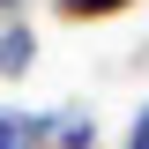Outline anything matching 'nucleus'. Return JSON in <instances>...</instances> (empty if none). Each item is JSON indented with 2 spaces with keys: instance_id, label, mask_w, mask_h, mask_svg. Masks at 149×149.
<instances>
[{
  "instance_id": "obj_1",
  "label": "nucleus",
  "mask_w": 149,
  "mask_h": 149,
  "mask_svg": "<svg viewBox=\"0 0 149 149\" xmlns=\"http://www.w3.org/2000/svg\"><path fill=\"white\" fill-rule=\"evenodd\" d=\"M52 127H60V104H52V112L0 104V149H52Z\"/></svg>"
},
{
  "instance_id": "obj_6",
  "label": "nucleus",
  "mask_w": 149,
  "mask_h": 149,
  "mask_svg": "<svg viewBox=\"0 0 149 149\" xmlns=\"http://www.w3.org/2000/svg\"><path fill=\"white\" fill-rule=\"evenodd\" d=\"M22 8H30V0H0V22H22Z\"/></svg>"
},
{
  "instance_id": "obj_3",
  "label": "nucleus",
  "mask_w": 149,
  "mask_h": 149,
  "mask_svg": "<svg viewBox=\"0 0 149 149\" xmlns=\"http://www.w3.org/2000/svg\"><path fill=\"white\" fill-rule=\"evenodd\" d=\"M52 149H97V112H90V104H60Z\"/></svg>"
},
{
  "instance_id": "obj_5",
  "label": "nucleus",
  "mask_w": 149,
  "mask_h": 149,
  "mask_svg": "<svg viewBox=\"0 0 149 149\" xmlns=\"http://www.w3.org/2000/svg\"><path fill=\"white\" fill-rule=\"evenodd\" d=\"M127 149H149V104L134 112V127H127Z\"/></svg>"
},
{
  "instance_id": "obj_4",
  "label": "nucleus",
  "mask_w": 149,
  "mask_h": 149,
  "mask_svg": "<svg viewBox=\"0 0 149 149\" xmlns=\"http://www.w3.org/2000/svg\"><path fill=\"white\" fill-rule=\"evenodd\" d=\"M134 0H52V15L60 22H112V15H127Z\"/></svg>"
},
{
  "instance_id": "obj_2",
  "label": "nucleus",
  "mask_w": 149,
  "mask_h": 149,
  "mask_svg": "<svg viewBox=\"0 0 149 149\" xmlns=\"http://www.w3.org/2000/svg\"><path fill=\"white\" fill-rule=\"evenodd\" d=\"M30 67H37V30H30V15H22V22H0V82H22Z\"/></svg>"
}]
</instances>
